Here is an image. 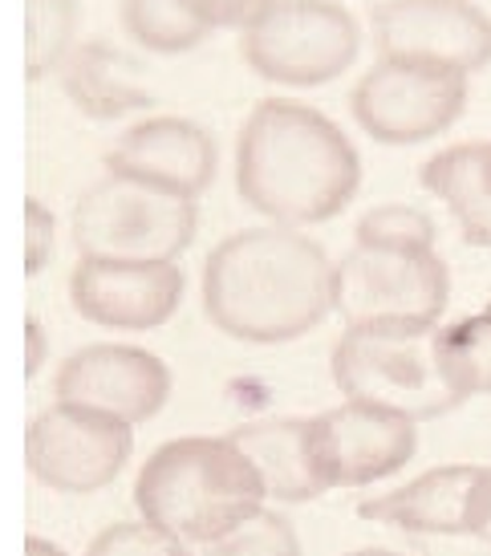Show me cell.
Listing matches in <instances>:
<instances>
[{
	"mask_svg": "<svg viewBox=\"0 0 491 556\" xmlns=\"http://www.w3.org/2000/svg\"><path fill=\"white\" fill-rule=\"evenodd\" d=\"M200 296L224 338L285 345L333 313V261L301 228H244L207 252Z\"/></svg>",
	"mask_w": 491,
	"mask_h": 556,
	"instance_id": "6da1fadb",
	"label": "cell"
},
{
	"mask_svg": "<svg viewBox=\"0 0 491 556\" xmlns=\"http://www.w3.org/2000/svg\"><path fill=\"white\" fill-rule=\"evenodd\" d=\"M362 187V155L329 114L268 98L256 102L236 139L240 200L280 228L341 216Z\"/></svg>",
	"mask_w": 491,
	"mask_h": 556,
	"instance_id": "7a4b0ae2",
	"label": "cell"
},
{
	"mask_svg": "<svg viewBox=\"0 0 491 556\" xmlns=\"http://www.w3.org/2000/svg\"><path fill=\"white\" fill-rule=\"evenodd\" d=\"M135 508L175 544H207L268 508V495L228 434H184L154 447L139 467Z\"/></svg>",
	"mask_w": 491,
	"mask_h": 556,
	"instance_id": "3957f363",
	"label": "cell"
},
{
	"mask_svg": "<svg viewBox=\"0 0 491 556\" xmlns=\"http://www.w3.org/2000/svg\"><path fill=\"white\" fill-rule=\"evenodd\" d=\"M329 374L345 399L399 410L411 422H430L463 406L443 378L439 321L345 325Z\"/></svg>",
	"mask_w": 491,
	"mask_h": 556,
	"instance_id": "277c9868",
	"label": "cell"
},
{
	"mask_svg": "<svg viewBox=\"0 0 491 556\" xmlns=\"http://www.w3.org/2000/svg\"><path fill=\"white\" fill-rule=\"evenodd\" d=\"M200 232V203L110 175L86 191L74 240L93 261H179Z\"/></svg>",
	"mask_w": 491,
	"mask_h": 556,
	"instance_id": "5b68a950",
	"label": "cell"
},
{
	"mask_svg": "<svg viewBox=\"0 0 491 556\" xmlns=\"http://www.w3.org/2000/svg\"><path fill=\"white\" fill-rule=\"evenodd\" d=\"M362 53V25L333 0H277L244 29V62L277 86H325L353 70Z\"/></svg>",
	"mask_w": 491,
	"mask_h": 556,
	"instance_id": "8992f818",
	"label": "cell"
},
{
	"mask_svg": "<svg viewBox=\"0 0 491 556\" xmlns=\"http://www.w3.org/2000/svg\"><path fill=\"white\" fill-rule=\"evenodd\" d=\"M451 305V268L435 248L353 244L333 264V313L345 325L439 321Z\"/></svg>",
	"mask_w": 491,
	"mask_h": 556,
	"instance_id": "52a82bcc",
	"label": "cell"
},
{
	"mask_svg": "<svg viewBox=\"0 0 491 556\" xmlns=\"http://www.w3.org/2000/svg\"><path fill=\"white\" fill-rule=\"evenodd\" d=\"M135 455V427L114 415L53 402L25 431L29 476L62 495H93L123 476Z\"/></svg>",
	"mask_w": 491,
	"mask_h": 556,
	"instance_id": "ba28073f",
	"label": "cell"
},
{
	"mask_svg": "<svg viewBox=\"0 0 491 556\" xmlns=\"http://www.w3.org/2000/svg\"><path fill=\"white\" fill-rule=\"evenodd\" d=\"M353 123L382 147H418L443 135L467 110V78L418 62L378 58L350 93Z\"/></svg>",
	"mask_w": 491,
	"mask_h": 556,
	"instance_id": "9c48e42d",
	"label": "cell"
},
{
	"mask_svg": "<svg viewBox=\"0 0 491 556\" xmlns=\"http://www.w3.org/2000/svg\"><path fill=\"white\" fill-rule=\"evenodd\" d=\"M374 49L390 62H418L451 74H476L491 62V16L471 0H382Z\"/></svg>",
	"mask_w": 491,
	"mask_h": 556,
	"instance_id": "30bf717a",
	"label": "cell"
},
{
	"mask_svg": "<svg viewBox=\"0 0 491 556\" xmlns=\"http://www.w3.org/2000/svg\"><path fill=\"white\" fill-rule=\"evenodd\" d=\"M184 268L175 261H86L70 277L74 309L86 321L123 333L167 325L184 305Z\"/></svg>",
	"mask_w": 491,
	"mask_h": 556,
	"instance_id": "8fae6325",
	"label": "cell"
},
{
	"mask_svg": "<svg viewBox=\"0 0 491 556\" xmlns=\"http://www.w3.org/2000/svg\"><path fill=\"white\" fill-rule=\"evenodd\" d=\"M329 488H374L418 455V422L374 402L341 399L313 415Z\"/></svg>",
	"mask_w": 491,
	"mask_h": 556,
	"instance_id": "7c38bea8",
	"label": "cell"
},
{
	"mask_svg": "<svg viewBox=\"0 0 491 556\" xmlns=\"http://www.w3.org/2000/svg\"><path fill=\"white\" fill-rule=\"evenodd\" d=\"M58 402L90 406L139 427L171 402V366L139 345H86L58 370Z\"/></svg>",
	"mask_w": 491,
	"mask_h": 556,
	"instance_id": "4fadbf2b",
	"label": "cell"
},
{
	"mask_svg": "<svg viewBox=\"0 0 491 556\" xmlns=\"http://www.w3.org/2000/svg\"><path fill=\"white\" fill-rule=\"evenodd\" d=\"M106 167L110 175L159 187L184 200H200L215 179L219 151L207 126L191 118H151V123L130 126L114 142Z\"/></svg>",
	"mask_w": 491,
	"mask_h": 556,
	"instance_id": "5bb4252c",
	"label": "cell"
},
{
	"mask_svg": "<svg viewBox=\"0 0 491 556\" xmlns=\"http://www.w3.org/2000/svg\"><path fill=\"white\" fill-rule=\"evenodd\" d=\"M483 464H443L399 488L357 500L366 525L399 528L411 536H471V504Z\"/></svg>",
	"mask_w": 491,
	"mask_h": 556,
	"instance_id": "9a60e30c",
	"label": "cell"
},
{
	"mask_svg": "<svg viewBox=\"0 0 491 556\" xmlns=\"http://www.w3.org/2000/svg\"><path fill=\"white\" fill-rule=\"evenodd\" d=\"M228 439L248 455L264 483V495L277 504H313L329 488L317 427L309 418H256L231 427Z\"/></svg>",
	"mask_w": 491,
	"mask_h": 556,
	"instance_id": "2e32d148",
	"label": "cell"
},
{
	"mask_svg": "<svg viewBox=\"0 0 491 556\" xmlns=\"http://www.w3.org/2000/svg\"><path fill=\"white\" fill-rule=\"evenodd\" d=\"M418 184L439 195L471 248H491V195L479 184V142L446 147L423 163Z\"/></svg>",
	"mask_w": 491,
	"mask_h": 556,
	"instance_id": "e0dca14e",
	"label": "cell"
},
{
	"mask_svg": "<svg viewBox=\"0 0 491 556\" xmlns=\"http://www.w3.org/2000/svg\"><path fill=\"white\" fill-rule=\"evenodd\" d=\"M439 362L459 402L491 399V309L439 325Z\"/></svg>",
	"mask_w": 491,
	"mask_h": 556,
	"instance_id": "ac0fdd59",
	"label": "cell"
},
{
	"mask_svg": "<svg viewBox=\"0 0 491 556\" xmlns=\"http://www.w3.org/2000/svg\"><path fill=\"white\" fill-rule=\"evenodd\" d=\"M70 90H77V102L98 114V118H114L126 110L151 106V93L142 90L135 78V65L110 53V49H90L86 62L77 70V81H70Z\"/></svg>",
	"mask_w": 491,
	"mask_h": 556,
	"instance_id": "d6986e66",
	"label": "cell"
},
{
	"mask_svg": "<svg viewBox=\"0 0 491 556\" xmlns=\"http://www.w3.org/2000/svg\"><path fill=\"white\" fill-rule=\"evenodd\" d=\"M123 16L130 37L154 53H187L207 37V29L184 9V0H126Z\"/></svg>",
	"mask_w": 491,
	"mask_h": 556,
	"instance_id": "ffe728a7",
	"label": "cell"
},
{
	"mask_svg": "<svg viewBox=\"0 0 491 556\" xmlns=\"http://www.w3.org/2000/svg\"><path fill=\"white\" fill-rule=\"evenodd\" d=\"M179 556H305L301 532L285 511L261 508L248 525L207 544H179Z\"/></svg>",
	"mask_w": 491,
	"mask_h": 556,
	"instance_id": "44dd1931",
	"label": "cell"
},
{
	"mask_svg": "<svg viewBox=\"0 0 491 556\" xmlns=\"http://www.w3.org/2000/svg\"><path fill=\"white\" fill-rule=\"evenodd\" d=\"M439 228L415 203H378L353 228V244L374 248H435Z\"/></svg>",
	"mask_w": 491,
	"mask_h": 556,
	"instance_id": "7402d4cb",
	"label": "cell"
},
{
	"mask_svg": "<svg viewBox=\"0 0 491 556\" xmlns=\"http://www.w3.org/2000/svg\"><path fill=\"white\" fill-rule=\"evenodd\" d=\"M86 556H179V544L147 520H123V525L102 528L90 541Z\"/></svg>",
	"mask_w": 491,
	"mask_h": 556,
	"instance_id": "603a6c76",
	"label": "cell"
},
{
	"mask_svg": "<svg viewBox=\"0 0 491 556\" xmlns=\"http://www.w3.org/2000/svg\"><path fill=\"white\" fill-rule=\"evenodd\" d=\"M70 21H74L70 0H33V74L58 58Z\"/></svg>",
	"mask_w": 491,
	"mask_h": 556,
	"instance_id": "cb8c5ba5",
	"label": "cell"
},
{
	"mask_svg": "<svg viewBox=\"0 0 491 556\" xmlns=\"http://www.w3.org/2000/svg\"><path fill=\"white\" fill-rule=\"evenodd\" d=\"M277 0H184V9L203 29H248L256 25Z\"/></svg>",
	"mask_w": 491,
	"mask_h": 556,
	"instance_id": "d4e9b609",
	"label": "cell"
},
{
	"mask_svg": "<svg viewBox=\"0 0 491 556\" xmlns=\"http://www.w3.org/2000/svg\"><path fill=\"white\" fill-rule=\"evenodd\" d=\"M25 216H29V264H25V268L37 273V268H46L49 248H53V216H49L37 200H29Z\"/></svg>",
	"mask_w": 491,
	"mask_h": 556,
	"instance_id": "484cf974",
	"label": "cell"
},
{
	"mask_svg": "<svg viewBox=\"0 0 491 556\" xmlns=\"http://www.w3.org/2000/svg\"><path fill=\"white\" fill-rule=\"evenodd\" d=\"M471 536L491 548V464L479 471L476 504H471Z\"/></svg>",
	"mask_w": 491,
	"mask_h": 556,
	"instance_id": "4316f807",
	"label": "cell"
},
{
	"mask_svg": "<svg viewBox=\"0 0 491 556\" xmlns=\"http://www.w3.org/2000/svg\"><path fill=\"white\" fill-rule=\"evenodd\" d=\"M41 362H46V338H41V325L29 321V362H25V374H29V378H37Z\"/></svg>",
	"mask_w": 491,
	"mask_h": 556,
	"instance_id": "83f0119b",
	"label": "cell"
},
{
	"mask_svg": "<svg viewBox=\"0 0 491 556\" xmlns=\"http://www.w3.org/2000/svg\"><path fill=\"white\" fill-rule=\"evenodd\" d=\"M25 556H70L65 548H58L53 541H41V536H29L25 541Z\"/></svg>",
	"mask_w": 491,
	"mask_h": 556,
	"instance_id": "f1b7e54d",
	"label": "cell"
},
{
	"mask_svg": "<svg viewBox=\"0 0 491 556\" xmlns=\"http://www.w3.org/2000/svg\"><path fill=\"white\" fill-rule=\"evenodd\" d=\"M479 184L491 195V142H479Z\"/></svg>",
	"mask_w": 491,
	"mask_h": 556,
	"instance_id": "f546056e",
	"label": "cell"
},
{
	"mask_svg": "<svg viewBox=\"0 0 491 556\" xmlns=\"http://www.w3.org/2000/svg\"><path fill=\"white\" fill-rule=\"evenodd\" d=\"M345 556H402V553H394V548H353V553H345Z\"/></svg>",
	"mask_w": 491,
	"mask_h": 556,
	"instance_id": "4dcf8cb0",
	"label": "cell"
}]
</instances>
